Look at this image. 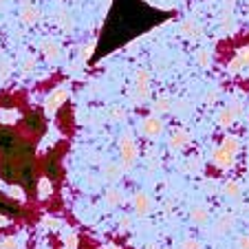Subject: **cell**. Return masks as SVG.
I'll use <instances>...</instances> for the list:
<instances>
[{
  "instance_id": "obj_1",
  "label": "cell",
  "mask_w": 249,
  "mask_h": 249,
  "mask_svg": "<svg viewBox=\"0 0 249 249\" xmlns=\"http://www.w3.org/2000/svg\"><path fill=\"white\" fill-rule=\"evenodd\" d=\"M16 130H18L24 139H29V141H33V143H36V141H38L40 137L47 132V119H44V113L40 108L27 110V113L18 119Z\"/></svg>"
},
{
  "instance_id": "obj_2",
  "label": "cell",
  "mask_w": 249,
  "mask_h": 249,
  "mask_svg": "<svg viewBox=\"0 0 249 249\" xmlns=\"http://www.w3.org/2000/svg\"><path fill=\"white\" fill-rule=\"evenodd\" d=\"M236 150H238V139H236V137H227V139L223 141V146L214 152V157H212L214 165H216V168H221V170L230 168L231 161H234Z\"/></svg>"
},
{
  "instance_id": "obj_3",
  "label": "cell",
  "mask_w": 249,
  "mask_h": 249,
  "mask_svg": "<svg viewBox=\"0 0 249 249\" xmlns=\"http://www.w3.org/2000/svg\"><path fill=\"white\" fill-rule=\"evenodd\" d=\"M119 148H122V170H128L137 159H139V148H137V143L132 141L130 135H122Z\"/></svg>"
},
{
  "instance_id": "obj_4",
  "label": "cell",
  "mask_w": 249,
  "mask_h": 249,
  "mask_svg": "<svg viewBox=\"0 0 249 249\" xmlns=\"http://www.w3.org/2000/svg\"><path fill=\"white\" fill-rule=\"evenodd\" d=\"M42 174L53 183L62 179V152H53L47 159H42Z\"/></svg>"
},
{
  "instance_id": "obj_5",
  "label": "cell",
  "mask_w": 249,
  "mask_h": 249,
  "mask_svg": "<svg viewBox=\"0 0 249 249\" xmlns=\"http://www.w3.org/2000/svg\"><path fill=\"white\" fill-rule=\"evenodd\" d=\"M66 99H69V93H66L64 89H53V93L44 99V113H47V115H55L57 110H60L62 106L66 104Z\"/></svg>"
},
{
  "instance_id": "obj_6",
  "label": "cell",
  "mask_w": 249,
  "mask_h": 249,
  "mask_svg": "<svg viewBox=\"0 0 249 249\" xmlns=\"http://www.w3.org/2000/svg\"><path fill=\"white\" fill-rule=\"evenodd\" d=\"M141 130L146 137H159L163 132V122L159 117H148L146 122L141 124Z\"/></svg>"
},
{
  "instance_id": "obj_7",
  "label": "cell",
  "mask_w": 249,
  "mask_h": 249,
  "mask_svg": "<svg viewBox=\"0 0 249 249\" xmlns=\"http://www.w3.org/2000/svg\"><path fill=\"white\" fill-rule=\"evenodd\" d=\"M132 205H135V212L139 216H146L148 212H150V198H148L143 192H137L135 198H132Z\"/></svg>"
},
{
  "instance_id": "obj_8",
  "label": "cell",
  "mask_w": 249,
  "mask_h": 249,
  "mask_svg": "<svg viewBox=\"0 0 249 249\" xmlns=\"http://www.w3.org/2000/svg\"><path fill=\"white\" fill-rule=\"evenodd\" d=\"M170 146L172 148H177V150H183V148H188L190 146V135L185 130H174L172 132V137H170Z\"/></svg>"
},
{
  "instance_id": "obj_9",
  "label": "cell",
  "mask_w": 249,
  "mask_h": 249,
  "mask_svg": "<svg viewBox=\"0 0 249 249\" xmlns=\"http://www.w3.org/2000/svg\"><path fill=\"white\" fill-rule=\"evenodd\" d=\"M148 73L146 71H139L137 73V102H143L148 97Z\"/></svg>"
},
{
  "instance_id": "obj_10",
  "label": "cell",
  "mask_w": 249,
  "mask_h": 249,
  "mask_svg": "<svg viewBox=\"0 0 249 249\" xmlns=\"http://www.w3.org/2000/svg\"><path fill=\"white\" fill-rule=\"evenodd\" d=\"M40 51L44 53L47 60H57V57H60V44L53 42V40H44V42L40 44Z\"/></svg>"
},
{
  "instance_id": "obj_11",
  "label": "cell",
  "mask_w": 249,
  "mask_h": 249,
  "mask_svg": "<svg viewBox=\"0 0 249 249\" xmlns=\"http://www.w3.org/2000/svg\"><path fill=\"white\" fill-rule=\"evenodd\" d=\"M20 20H22L24 24H36L40 20V11L36 9V7H29L24 5L22 11H20Z\"/></svg>"
},
{
  "instance_id": "obj_12",
  "label": "cell",
  "mask_w": 249,
  "mask_h": 249,
  "mask_svg": "<svg viewBox=\"0 0 249 249\" xmlns=\"http://www.w3.org/2000/svg\"><path fill=\"white\" fill-rule=\"evenodd\" d=\"M181 33H183V36H188V38H198L201 29H198V24L194 22V20H185V22L181 24Z\"/></svg>"
},
{
  "instance_id": "obj_13",
  "label": "cell",
  "mask_w": 249,
  "mask_h": 249,
  "mask_svg": "<svg viewBox=\"0 0 249 249\" xmlns=\"http://www.w3.org/2000/svg\"><path fill=\"white\" fill-rule=\"evenodd\" d=\"M207 216H210V214H207V207L196 205V207L192 210V221H194V223H205Z\"/></svg>"
},
{
  "instance_id": "obj_14",
  "label": "cell",
  "mask_w": 249,
  "mask_h": 249,
  "mask_svg": "<svg viewBox=\"0 0 249 249\" xmlns=\"http://www.w3.org/2000/svg\"><path fill=\"white\" fill-rule=\"evenodd\" d=\"M122 201H124V196L119 190H108V192H106V203H108V205H119Z\"/></svg>"
},
{
  "instance_id": "obj_15",
  "label": "cell",
  "mask_w": 249,
  "mask_h": 249,
  "mask_svg": "<svg viewBox=\"0 0 249 249\" xmlns=\"http://www.w3.org/2000/svg\"><path fill=\"white\" fill-rule=\"evenodd\" d=\"M104 174H106V179H110V181L119 179V174H122V165H106Z\"/></svg>"
},
{
  "instance_id": "obj_16",
  "label": "cell",
  "mask_w": 249,
  "mask_h": 249,
  "mask_svg": "<svg viewBox=\"0 0 249 249\" xmlns=\"http://www.w3.org/2000/svg\"><path fill=\"white\" fill-rule=\"evenodd\" d=\"M170 104H172V102H170L168 97H161V99H157V102H155V110H157V113H168V110L172 108Z\"/></svg>"
},
{
  "instance_id": "obj_17",
  "label": "cell",
  "mask_w": 249,
  "mask_h": 249,
  "mask_svg": "<svg viewBox=\"0 0 249 249\" xmlns=\"http://www.w3.org/2000/svg\"><path fill=\"white\" fill-rule=\"evenodd\" d=\"M236 110H238V108H234V110H230V108L223 110V113L218 115V124H221V126H227V124H231V119H234V113H236Z\"/></svg>"
},
{
  "instance_id": "obj_18",
  "label": "cell",
  "mask_w": 249,
  "mask_h": 249,
  "mask_svg": "<svg viewBox=\"0 0 249 249\" xmlns=\"http://www.w3.org/2000/svg\"><path fill=\"white\" fill-rule=\"evenodd\" d=\"M196 60H198V64H201V66H210V53H207V51H198L196 53Z\"/></svg>"
},
{
  "instance_id": "obj_19",
  "label": "cell",
  "mask_w": 249,
  "mask_h": 249,
  "mask_svg": "<svg viewBox=\"0 0 249 249\" xmlns=\"http://www.w3.org/2000/svg\"><path fill=\"white\" fill-rule=\"evenodd\" d=\"M2 249H18V240H16V238H5Z\"/></svg>"
},
{
  "instance_id": "obj_20",
  "label": "cell",
  "mask_w": 249,
  "mask_h": 249,
  "mask_svg": "<svg viewBox=\"0 0 249 249\" xmlns=\"http://www.w3.org/2000/svg\"><path fill=\"white\" fill-rule=\"evenodd\" d=\"M183 249H201V243H198V240H185Z\"/></svg>"
},
{
  "instance_id": "obj_21",
  "label": "cell",
  "mask_w": 249,
  "mask_h": 249,
  "mask_svg": "<svg viewBox=\"0 0 249 249\" xmlns=\"http://www.w3.org/2000/svg\"><path fill=\"white\" fill-rule=\"evenodd\" d=\"M225 192L231 194V196H236V194H238V185H236V183H227L225 185Z\"/></svg>"
},
{
  "instance_id": "obj_22",
  "label": "cell",
  "mask_w": 249,
  "mask_h": 249,
  "mask_svg": "<svg viewBox=\"0 0 249 249\" xmlns=\"http://www.w3.org/2000/svg\"><path fill=\"white\" fill-rule=\"evenodd\" d=\"M90 53H93V47H84L82 49V60H89Z\"/></svg>"
},
{
  "instance_id": "obj_23",
  "label": "cell",
  "mask_w": 249,
  "mask_h": 249,
  "mask_svg": "<svg viewBox=\"0 0 249 249\" xmlns=\"http://www.w3.org/2000/svg\"><path fill=\"white\" fill-rule=\"evenodd\" d=\"M119 225H122V230H124V227H126V230H128V227H130V218H128V216H124Z\"/></svg>"
},
{
  "instance_id": "obj_24",
  "label": "cell",
  "mask_w": 249,
  "mask_h": 249,
  "mask_svg": "<svg viewBox=\"0 0 249 249\" xmlns=\"http://www.w3.org/2000/svg\"><path fill=\"white\" fill-rule=\"evenodd\" d=\"M113 117H115V119H122V117H124V113H122V110H115Z\"/></svg>"
},
{
  "instance_id": "obj_25",
  "label": "cell",
  "mask_w": 249,
  "mask_h": 249,
  "mask_svg": "<svg viewBox=\"0 0 249 249\" xmlns=\"http://www.w3.org/2000/svg\"><path fill=\"white\" fill-rule=\"evenodd\" d=\"M106 249H119V247H117V245H110V247H106Z\"/></svg>"
},
{
  "instance_id": "obj_26",
  "label": "cell",
  "mask_w": 249,
  "mask_h": 249,
  "mask_svg": "<svg viewBox=\"0 0 249 249\" xmlns=\"http://www.w3.org/2000/svg\"><path fill=\"white\" fill-rule=\"evenodd\" d=\"M0 5H2V0H0Z\"/></svg>"
},
{
  "instance_id": "obj_27",
  "label": "cell",
  "mask_w": 249,
  "mask_h": 249,
  "mask_svg": "<svg viewBox=\"0 0 249 249\" xmlns=\"http://www.w3.org/2000/svg\"><path fill=\"white\" fill-rule=\"evenodd\" d=\"M0 249H2V247H0Z\"/></svg>"
}]
</instances>
